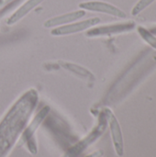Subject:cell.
Wrapping results in <instances>:
<instances>
[{"label": "cell", "instance_id": "cell-1", "mask_svg": "<svg viewBox=\"0 0 156 157\" xmlns=\"http://www.w3.org/2000/svg\"><path fill=\"white\" fill-rule=\"evenodd\" d=\"M39 100L35 89L28 90L0 122V157H6L22 132Z\"/></svg>", "mask_w": 156, "mask_h": 157}, {"label": "cell", "instance_id": "cell-2", "mask_svg": "<svg viewBox=\"0 0 156 157\" xmlns=\"http://www.w3.org/2000/svg\"><path fill=\"white\" fill-rule=\"evenodd\" d=\"M107 119L105 117L104 112L101 113V115L98 118V123L97 125L92 130V132L86 136L83 140L78 142L76 144H74L73 147H71L63 157H78L84 151L86 150L88 146H90L92 144H94L106 131L107 128Z\"/></svg>", "mask_w": 156, "mask_h": 157}, {"label": "cell", "instance_id": "cell-3", "mask_svg": "<svg viewBox=\"0 0 156 157\" xmlns=\"http://www.w3.org/2000/svg\"><path fill=\"white\" fill-rule=\"evenodd\" d=\"M50 109H51L49 106L42 108L40 110V112L35 116V118L32 120L30 124L23 132L22 141L25 144V145L27 146L28 150L33 155L37 154V144H36V140H35V132H36L37 129L39 128V126L43 121V120L49 114Z\"/></svg>", "mask_w": 156, "mask_h": 157}, {"label": "cell", "instance_id": "cell-4", "mask_svg": "<svg viewBox=\"0 0 156 157\" xmlns=\"http://www.w3.org/2000/svg\"><path fill=\"white\" fill-rule=\"evenodd\" d=\"M101 19L99 17H91L86 20L78 21V22H73L64 26L57 27L51 29V35L52 36H65L70 34L78 33L84 30H87L91 29L92 27L99 24Z\"/></svg>", "mask_w": 156, "mask_h": 157}, {"label": "cell", "instance_id": "cell-5", "mask_svg": "<svg viewBox=\"0 0 156 157\" xmlns=\"http://www.w3.org/2000/svg\"><path fill=\"white\" fill-rule=\"evenodd\" d=\"M79 7H80V9H83V10L104 13V14H108V15L120 17V18H125L127 17V14L120 8L117 7L114 5H111L109 3L103 2V1L82 2L79 4Z\"/></svg>", "mask_w": 156, "mask_h": 157}, {"label": "cell", "instance_id": "cell-6", "mask_svg": "<svg viewBox=\"0 0 156 157\" xmlns=\"http://www.w3.org/2000/svg\"><path fill=\"white\" fill-rule=\"evenodd\" d=\"M104 114L107 119V121L109 125L110 129V133H111V138L113 141L114 148L119 156H122L124 153V148H123V138H122V132L119 124L118 120L112 113V111L108 109H104Z\"/></svg>", "mask_w": 156, "mask_h": 157}, {"label": "cell", "instance_id": "cell-7", "mask_svg": "<svg viewBox=\"0 0 156 157\" xmlns=\"http://www.w3.org/2000/svg\"><path fill=\"white\" fill-rule=\"evenodd\" d=\"M134 27H135V23L133 21L100 26V27H96V28H92V29H87V31L86 32V36H87V37H99V36L118 34V33L129 31V30L132 29Z\"/></svg>", "mask_w": 156, "mask_h": 157}, {"label": "cell", "instance_id": "cell-8", "mask_svg": "<svg viewBox=\"0 0 156 157\" xmlns=\"http://www.w3.org/2000/svg\"><path fill=\"white\" fill-rule=\"evenodd\" d=\"M85 16H86V10L80 9V10L69 12L63 15H60V16H56L51 18H49L43 23V26L46 29L57 28V27H61V26H64V25L75 22L76 20L82 18Z\"/></svg>", "mask_w": 156, "mask_h": 157}, {"label": "cell", "instance_id": "cell-9", "mask_svg": "<svg viewBox=\"0 0 156 157\" xmlns=\"http://www.w3.org/2000/svg\"><path fill=\"white\" fill-rule=\"evenodd\" d=\"M44 0H27L20 7H18L6 20V24L8 26H12L26 17L31 10H33L36 6L40 5Z\"/></svg>", "mask_w": 156, "mask_h": 157}, {"label": "cell", "instance_id": "cell-10", "mask_svg": "<svg viewBox=\"0 0 156 157\" xmlns=\"http://www.w3.org/2000/svg\"><path fill=\"white\" fill-rule=\"evenodd\" d=\"M63 67L68 71H70L71 73L80 76V77H83V78H87V79H90V78H94L93 75L88 71L86 70L85 67H82V66H79L77 64H74V63H63Z\"/></svg>", "mask_w": 156, "mask_h": 157}, {"label": "cell", "instance_id": "cell-11", "mask_svg": "<svg viewBox=\"0 0 156 157\" xmlns=\"http://www.w3.org/2000/svg\"><path fill=\"white\" fill-rule=\"evenodd\" d=\"M138 32L141 35V37L150 45L152 46L154 49L156 50V36L154 34H153L150 30H148L147 29H145L144 27H138Z\"/></svg>", "mask_w": 156, "mask_h": 157}, {"label": "cell", "instance_id": "cell-12", "mask_svg": "<svg viewBox=\"0 0 156 157\" xmlns=\"http://www.w3.org/2000/svg\"><path fill=\"white\" fill-rule=\"evenodd\" d=\"M155 0H140L132 8L131 10V15L132 16H137L141 12H143L145 8H147Z\"/></svg>", "mask_w": 156, "mask_h": 157}, {"label": "cell", "instance_id": "cell-13", "mask_svg": "<svg viewBox=\"0 0 156 157\" xmlns=\"http://www.w3.org/2000/svg\"><path fill=\"white\" fill-rule=\"evenodd\" d=\"M102 155H103V152L102 151H97V152H95V153H93V154H91L89 155H86V156L85 157H101Z\"/></svg>", "mask_w": 156, "mask_h": 157}, {"label": "cell", "instance_id": "cell-14", "mask_svg": "<svg viewBox=\"0 0 156 157\" xmlns=\"http://www.w3.org/2000/svg\"><path fill=\"white\" fill-rule=\"evenodd\" d=\"M153 34H156V28L155 29H152V30H150Z\"/></svg>", "mask_w": 156, "mask_h": 157}, {"label": "cell", "instance_id": "cell-15", "mask_svg": "<svg viewBox=\"0 0 156 157\" xmlns=\"http://www.w3.org/2000/svg\"><path fill=\"white\" fill-rule=\"evenodd\" d=\"M4 4H5V0H0V6H2Z\"/></svg>", "mask_w": 156, "mask_h": 157}]
</instances>
